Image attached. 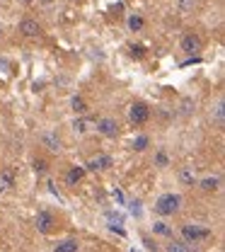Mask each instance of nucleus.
<instances>
[{"mask_svg":"<svg viewBox=\"0 0 225 252\" xmlns=\"http://www.w3.org/2000/svg\"><path fill=\"white\" fill-rule=\"evenodd\" d=\"M182 209V196L174 191H165L155 199V213L157 216H174Z\"/></svg>","mask_w":225,"mask_h":252,"instance_id":"1","label":"nucleus"},{"mask_svg":"<svg viewBox=\"0 0 225 252\" xmlns=\"http://www.w3.org/2000/svg\"><path fill=\"white\" fill-rule=\"evenodd\" d=\"M182 240L187 243V245H191V243H206V240H211L213 238V231L211 228H204V226H199V223H187V226H182Z\"/></svg>","mask_w":225,"mask_h":252,"instance_id":"2","label":"nucleus"},{"mask_svg":"<svg viewBox=\"0 0 225 252\" xmlns=\"http://www.w3.org/2000/svg\"><path fill=\"white\" fill-rule=\"evenodd\" d=\"M17 29H19V34L27 37V39H39V37H41V24H39L34 17H22L19 24H17Z\"/></svg>","mask_w":225,"mask_h":252,"instance_id":"3","label":"nucleus"},{"mask_svg":"<svg viewBox=\"0 0 225 252\" xmlns=\"http://www.w3.org/2000/svg\"><path fill=\"white\" fill-rule=\"evenodd\" d=\"M34 226H37V231L41 233V235H49L54 228H56V216L51 213V211H39L37 213V221H34Z\"/></svg>","mask_w":225,"mask_h":252,"instance_id":"4","label":"nucleus"},{"mask_svg":"<svg viewBox=\"0 0 225 252\" xmlns=\"http://www.w3.org/2000/svg\"><path fill=\"white\" fill-rule=\"evenodd\" d=\"M129 119H131L136 126L146 124V122L150 119V107L146 105V102H133L131 109H129Z\"/></svg>","mask_w":225,"mask_h":252,"instance_id":"5","label":"nucleus"},{"mask_svg":"<svg viewBox=\"0 0 225 252\" xmlns=\"http://www.w3.org/2000/svg\"><path fill=\"white\" fill-rule=\"evenodd\" d=\"M201 46H204V44H201V37H199V34H184L182 42H179V49H182L184 54H189V56L199 54Z\"/></svg>","mask_w":225,"mask_h":252,"instance_id":"6","label":"nucleus"},{"mask_svg":"<svg viewBox=\"0 0 225 252\" xmlns=\"http://www.w3.org/2000/svg\"><path fill=\"white\" fill-rule=\"evenodd\" d=\"M97 131H99L102 136H107V138H116V136H119V122L112 119V117H102V119L97 122Z\"/></svg>","mask_w":225,"mask_h":252,"instance_id":"7","label":"nucleus"},{"mask_svg":"<svg viewBox=\"0 0 225 252\" xmlns=\"http://www.w3.org/2000/svg\"><path fill=\"white\" fill-rule=\"evenodd\" d=\"M114 165V158L112 155H97V158H90L87 160V168L85 170H90V172H104V170H109Z\"/></svg>","mask_w":225,"mask_h":252,"instance_id":"8","label":"nucleus"},{"mask_svg":"<svg viewBox=\"0 0 225 252\" xmlns=\"http://www.w3.org/2000/svg\"><path fill=\"white\" fill-rule=\"evenodd\" d=\"M85 172H87L85 168H80V165H73V168H71V170L66 172V185H68V187H75L77 182H82Z\"/></svg>","mask_w":225,"mask_h":252,"instance_id":"9","label":"nucleus"},{"mask_svg":"<svg viewBox=\"0 0 225 252\" xmlns=\"http://www.w3.org/2000/svg\"><path fill=\"white\" fill-rule=\"evenodd\" d=\"M199 185H201L204 191H218L221 185H223V180H221V175H208V177H204Z\"/></svg>","mask_w":225,"mask_h":252,"instance_id":"10","label":"nucleus"},{"mask_svg":"<svg viewBox=\"0 0 225 252\" xmlns=\"http://www.w3.org/2000/svg\"><path fill=\"white\" fill-rule=\"evenodd\" d=\"M41 143H44L51 153H58V150H61V138H58L56 133H44V136H41Z\"/></svg>","mask_w":225,"mask_h":252,"instance_id":"11","label":"nucleus"},{"mask_svg":"<svg viewBox=\"0 0 225 252\" xmlns=\"http://www.w3.org/2000/svg\"><path fill=\"white\" fill-rule=\"evenodd\" d=\"M0 187L2 189L15 187V172H12L10 168H2V170H0Z\"/></svg>","mask_w":225,"mask_h":252,"instance_id":"12","label":"nucleus"},{"mask_svg":"<svg viewBox=\"0 0 225 252\" xmlns=\"http://www.w3.org/2000/svg\"><path fill=\"white\" fill-rule=\"evenodd\" d=\"M167 252H194V248L187 245L184 240H169L167 243Z\"/></svg>","mask_w":225,"mask_h":252,"instance_id":"13","label":"nucleus"},{"mask_svg":"<svg viewBox=\"0 0 225 252\" xmlns=\"http://www.w3.org/2000/svg\"><path fill=\"white\" fill-rule=\"evenodd\" d=\"M54 252H77V240L75 238H68V240H63V243H58Z\"/></svg>","mask_w":225,"mask_h":252,"instance_id":"14","label":"nucleus"},{"mask_svg":"<svg viewBox=\"0 0 225 252\" xmlns=\"http://www.w3.org/2000/svg\"><path fill=\"white\" fill-rule=\"evenodd\" d=\"M143 24H146V20H143L141 15H131V17H129V29H131V32H141Z\"/></svg>","mask_w":225,"mask_h":252,"instance_id":"15","label":"nucleus"},{"mask_svg":"<svg viewBox=\"0 0 225 252\" xmlns=\"http://www.w3.org/2000/svg\"><path fill=\"white\" fill-rule=\"evenodd\" d=\"M194 7H196V0H177V10L184 12V15L194 12Z\"/></svg>","mask_w":225,"mask_h":252,"instance_id":"16","label":"nucleus"},{"mask_svg":"<svg viewBox=\"0 0 225 252\" xmlns=\"http://www.w3.org/2000/svg\"><path fill=\"white\" fill-rule=\"evenodd\" d=\"M71 107H73L75 114H85V112H87V102H85L82 97H73V100H71Z\"/></svg>","mask_w":225,"mask_h":252,"instance_id":"17","label":"nucleus"},{"mask_svg":"<svg viewBox=\"0 0 225 252\" xmlns=\"http://www.w3.org/2000/svg\"><path fill=\"white\" fill-rule=\"evenodd\" d=\"M148 143H150L148 136H138V138L133 141V150H138V153H141V150H146V148H148Z\"/></svg>","mask_w":225,"mask_h":252,"instance_id":"18","label":"nucleus"},{"mask_svg":"<svg viewBox=\"0 0 225 252\" xmlns=\"http://www.w3.org/2000/svg\"><path fill=\"white\" fill-rule=\"evenodd\" d=\"M131 56H133V59H143V56H146V46L133 44V46H131Z\"/></svg>","mask_w":225,"mask_h":252,"instance_id":"19","label":"nucleus"},{"mask_svg":"<svg viewBox=\"0 0 225 252\" xmlns=\"http://www.w3.org/2000/svg\"><path fill=\"white\" fill-rule=\"evenodd\" d=\"M34 170H37L39 175H44V172L49 170V163H46V160H39V158H37V160H34Z\"/></svg>","mask_w":225,"mask_h":252,"instance_id":"20","label":"nucleus"},{"mask_svg":"<svg viewBox=\"0 0 225 252\" xmlns=\"http://www.w3.org/2000/svg\"><path fill=\"white\" fill-rule=\"evenodd\" d=\"M155 233H160V235H167V238L172 235V231H169L167 226H162V223H155Z\"/></svg>","mask_w":225,"mask_h":252,"instance_id":"21","label":"nucleus"},{"mask_svg":"<svg viewBox=\"0 0 225 252\" xmlns=\"http://www.w3.org/2000/svg\"><path fill=\"white\" fill-rule=\"evenodd\" d=\"M155 160H157V165H160V168H167V163H169V160H167V155H165L162 150L155 155Z\"/></svg>","mask_w":225,"mask_h":252,"instance_id":"22","label":"nucleus"},{"mask_svg":"<svg viewBox=\"0 0 225 252\" xmlns=\"http://www.w3.org/2000/svg\"><path fill=\"white\" fill-rule=\"evenodd\" d=\"M75 131H80V133H85V131H87V122H85V119H75Z\"/></svg>","mask_w":225,"mask_h":252,"instance_id":"23","label":"nucleus"},{"mask_svg":"<svg viewBox=\"0 0 225 252\" xmlns=\"http://www.w3.org/2000/svg\"><path fill=\"white\" fill-rule=\"evenodd\" d=\"M216 122H218V126H223V105L216 107Z\"/></svg>","mask_w":225,"mask_h":252,"instance_id":"24","label":"nucleus"},{"mask_svg":"<svg viewBox=\"0 0 225 252\" xmlns=\"http://www.w3.org/2000/svg\"><path fill=\"white\" fill-rule=\"evenodd\" d=\"M32 2H34V0H22V5H32Z\"/></svg>","mask_w":225,"mask_h":252,"instance_id":"25","label":"nucleus"},{"mask_svg":"<svg viewBox=\"0 0 225 252\" xmlns=\"http://www.w3.org/2000/svg\"><path fill=\"white\" fill-rule=\"evenodd\" d=\"M39 2H44V5H51V2H54V0H39Z\"/></svg>","mask_w":225,"mask_h":252,"instance_id":"26","label":"nucleus"},{"mask_svg":"<svg viewBox=\"0 0 225 252\" xmlns=\"http://www.w3.org/2000/svg\"><path fill=\"white\" fill-rule=\"evenodd\" d=\"M73 2H77V0H73Z\"/></svg>","mask_w":225,"mask_h":252,"instance_id":"27","label":"nucleus"}]
</instances>
